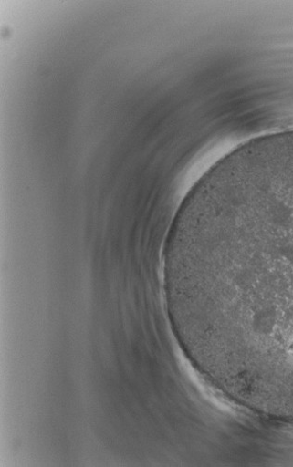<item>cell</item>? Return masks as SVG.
Instances as JSON below:
<instances>
[{
	"instance_id": "cell-1",
	"label": "cell",
	"mask_w": 293,
	"mask_h": 467,
	"mask_svg": "<svg viewBox=\"0 0 293 467\" xmlns=\"http://www.w3.org/2000/svg\"><path fill=\"white\" fill-rule=\"evenodd\" d=\"M180 315L230 401L293 420V192L204 208L182 246Z\"/></svg>"
}]
</instances>
